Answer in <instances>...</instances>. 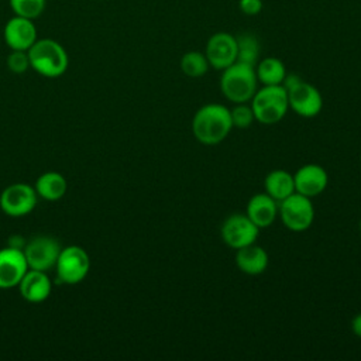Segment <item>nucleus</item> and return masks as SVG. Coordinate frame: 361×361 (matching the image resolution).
<instances>
[{
  "mask_svg": "<svg viewBox=\"0 0 361 361\" xmlns=\"http://www.w3.org/2000/svg\"><path fill=\"white\" fill-rule=\"evenodd\" d=\"M233 130L230 109L220 103H209L196 110L192 118V134L203 145L224 141Z\"/></svg>",
  "mask_w": 361,
  "mask_h": 361,
  "instance_id": "f257e3e1",
  "label": "nucleus"
},
{
  "mask_svg": "<svg viewBox=\"0 0 361 361\" xmlns=\"http://www.w3.org/2000/svg\"><path fill=\"white\" fill-rule=\"evenodd\" d=\"M31 68L44 78H59L69 66L66 49L52 38H38L28 49Z\"/></svg>",
  "mask_w": 361,
  "mask_h": 361,
  "instance_id": "f03ea898",
  "label": "nucleus"
},
{
  "mask_svg": "<svg viewBox=\"0 0 361 361\" xmlns=\"http://www.w3.org/2000/svg\"><path fill=\"white\" fill-rule=\"evenodd\" d=\"M258 89L255 66L234 62L221 71L220 90L223 96L234 103H248Z\"/></svg>",
  "mask_w": 361,
  "mask_h": 361,
  "instance_id": "7ed1b4c3",
  "label": "nucleus"
},
{
  "mask_svg": "<svg viewBox=\"0 0 361 361\" xmlns=\"http://www.w3.org/2000/svg\"><path fill=\"white\" fill-rule=\"evenodd\" d=\"M250 104L252 107L255 121L267 126L276 124L289 110L288 92L282 85L262 86L261 89H257Z\"/></svg>",
  "mask_w": 361,
  "mask_h": 361,
  "instance_id": "20e7f679",
  "label": "nucleus"
},
{
  "mask_svg": "<svg viewBox=\"0 0 361 361\" xmlns=\"http://www.w3.org/2000/svg\"><path fill=\"white\" fill-rule=\"evenodd\" d=\"M278 216L288 230L293 233L306 231L314 220L312 199L295 192L278 203Z\"/></svg>",
  "mask_w": 361,
  "mask_h": 361,
  "instance_id": "39448f33",
  "label": "nucleus"
},
{
  "mask_svg": "<svg viewBox=\"0 0 361 361\" xmlns=\"http://www.w3.org/2000/svg\"><path fill=\"white\" fill-rule=\"evenodd\" d=\"M56 279L63 285L80 283L90 271V257L80 245L62 247L55 264Z\"/></svg>",
  "mask_w": 361,
  "mask_h": 361,
  "instance_id": "423d86ee",
  "label": "nucleus"
},
{
  "mask_svg": "<svg viewBox=\"0 0 361 361\" xmlns=\"http://www.w3.org/2000/svg\"><path fill=\"white\" fill-rule=\"evenodd\" d=\"M259 228L245 213H233L220 226V235L224 244L233 250L243 248L257 241Z\"/></svg>",
  "mask_w": 361,
  "mask_h": 361,
  "instance_id": "0eeeda50",
  "label": "nucleus"
},
{
  "mask_svg": "<svg viewBox=\"0 0 361 361\" xmlns=\"http://www.w3.org/2000/svg\"><path fill=\"white\" fill-rule=\"evenodd\" d=\"M35 189L23 182L7 186L0 195V209L10 217H23L31 213L37 206Z\"/></svg>",
  "mask_w": 361,
  "mask_h": 361,
  "instance_id": "6e6552de",
  "label": "nucleus"
},
{
  "mask_svg": "<svg viewBox=\"0 0 361 361\" xmlns=\"http://www.w3.org/2000/svg\"><path fill=\"white\" fill-rule=\"evenodd\" d=\"M62 247L55 238L49 235H38L27 243L23 252L30 269L47 272L51 268H55Z\"/></svg>",
  "mask_w": 361,
  "mask_h": 361,
  "instance_id": "1a4fd4ad",
  "label": "nucleus"
},
{
  "mask_svg": "<svg viewBox=\"0 0 361 361\" xmlns=\"http://www.w3.org/2000/svg\"><path fill=\"white\" fill-rule=\"evenodd\" d=\"M288 92L289 109L303 118L316 117L323 109V97L319 89L305 80H300Z\"/></svg>",
  "mask_w": 361,
  "mask_h": 361,
  "instance_id": "9d476101",
  "label": "nucleus"
},
{
  "mask_svg": "<svg viewBox=\"0 0 361 361\" xmlns=\"http://www.w3.org/2000/svg\"><path fill=\"white\" fill-rule=\"evenodd\" d=\"M204 55L209 61L210 68L216 71H223L237 62V38L230 32H216L213 34L204 48Z\"/></svg>",
  "mask_w": 361,
  "mask_h": 361,
  "instance_id": "9b49d317",
  "label": "nucleus"
},
{
  "mask_svg": "<svg viewBox=\"0 0 361 361\" xmlns=\"http://www.w3.org/2000/svg\"><path fill=\"white\" fill-rule=\"evenodd\" d=\"M3 38L11 51H28L38 39L34 20L14 16L3 28Z\"/></svg>",
  "mask_w": 361,
  "mask_h": 361,
  "instance_id": "f8f14e48",
  "label": "nucleus"
},
{
  "mask_svg": "<svg viewBox=\"0 0 361 361\" xmlns=\"http://www.w3.org/2000/svg\"><path fill=\"white\" fill-rule=\"evenodd\" d=\"M28 269L23 250L17 247H6L0 250V289L18 286Z\"/></svg>",
  "mask_w": 361,
  "mask_h": 361,
  "instance_id": "ddd939ff",
  "label": "nucleus"
},
{
  "mask_svg": "<svg viewBox=\"0 0 361 361\" xmlns=\"http://www.w3.org/2000/svg\"><path fill=\"white\" fill-rule=\"evenodd\" d=\"M293 182L295 192L312 199L326 190L329 175L322 165L306 164L293 173Z\"/></svg>",
  "mask_w": 361,
  "mask_h": 361,
  "instance_id": "4468645a",
  "label": "nucleus"
},
{
  "mask_svg": "<svg viewBox=\"0 0 361 361\" xmlns=\"http://www.w3.org/2000/svg\"><path fill=\"white\" fill-rule=\"evenodd\" d=\"M20 295L30 303H39L51 295L52 283L45 271L28 269L18 283Z\"/></svg>",
  "mask_w": 361,
  "mask_h": 361,
  "instance_id": "2eb2a0df",
  "label": "nucleus"
},
{
  "mask_svg": "<svg viewBox=\"0 0 361 361\" xmlns=\"http://www.w3.org/2000/svg\"><path fill=\"white\" fill-rule=\"evenodd\" d=\"M245 214L261 230L269 227L278 217V202L265 192L257 193L250 197Z\"/></svg>",
  "mask_w": 361,
  "mask_h": 361,
  "instance_id": "dca6fc26",
  "label": "nucleus"
},
{
  "mask_svg": "<svg viewBox=\"0 0 361 361\" xmlns=\"http://www.w3.org/2000/svg\"><path fill=\"white\" fill-rule=\"evenodd\" d=\"M268 264V252L255 243L235 250V265L245 275H261L267 271Z\"/></svg>",
  "mask_w": 361,
  "mask_h": 361,
  "instance_id": "f3484780",
  "label": "nucleus"
},
{
  "mask_svg": "<svg viewBox=\"0 0 361 361\" xmlns=\"http://www.w3.org/2000/svg\"><path fill=\"white\" fill-rule=\"evenodd\" d=\"M264 189L267 195L279 203L285 197L295 193L293 175L285 169H274L265 176Z\"/></svg>",
  "mask_w": 361,
  "mask_h": 361,
  "instance_id": "a211bd4d",
  "label": "nucleus"
},
{
  "mask_svg": "<svg viewBox=\"0 0 361 361\" xmlns=\"http://www.w3.org/2000/svg\"><path fill=\"white\" fill-rule=\"evenodd\" d=\"M34 189L39 197L49 202H55L65 196L68 190V182L62 173L49 171L42 173L37 179Z\"/></svg>",
  "mask_w": 361,
  "mask_h": 361,
  "instance_id": "6ab92c4d",
  "label": "nucleus"
},
{
  "mask_svg": "<svg viewBox=\"0 0 361 361\" xmlns=\"http://www.w3.org/2000/svg\"><path fill=\"white\" fill-rule=\"evenodd\" d=\"M255 75H257L258 83H261L262 86L282 85L283 78L286 75V68L279 58L267 56L257 62Z\"/></svg>",
  "mask_w": 361,
  "mask_h": 361,
  "instance_id": "aec40b11",
  "label": "nucleus"
},
{
  "mask_svg": "<svg viewBox=\"0 0 361 361\" xmlns=\"http://www.w3.org/2000/svg\"><path fill=\"white\" fill-rule=\"evenodd\" d=\"M237 38V61L255 66L259 61V42L250 32L240 34Z\"/></svg>",
  "mask_w": 361,
  "mask_h": 361,
  "instance_id": "412c9836",
  "label": "nucleus"
},
{
  "mask_svg": "<svg viewBox=\"0 0 361 361\" xmlns=\"http://www.w3.org/2000/svg\"><path fill=\"white\" fill-rule=\"evenodd\" d=\"M210 65L204 55V52L199 51H189L185 52L180 58V71L188 78H202L207 73Z\"/></svg>",
  "mask_w": 361,
  "mask_h": 361,
  "instance_id": "4be33fe9",
  "label": "nucleus"
},
{
  "mask_svg": "<svg viewBox=\"0 0 361 361\" xmlns=\"http://www.w3.org/2000/svg\"><path fill=\"white\" fill-rule=\"evenodd\" d=\"M8 4L14 16L35 20L44 13L47 0H8Z\"/></svg>",
  "mask_w": 361,
  "mask_h": 361,
  "instance_id": "5701e85b",
  "label": "nucleus"
},
{
  "mask_svg": "<svg viewBox=\"0 0 361 361\" xmlns=\"http://www.w3.org/2000/svg\"><path fill=\"white\" fill-rule=\"evenodd\" d=\"M230 116L233 128L245 130L255 121L252 107L248 103H234V106L230 109Z\"/></svg>",
  "mask_w": 361,
  "mask_h": 361,
  "instance_id": "b1692460",
  "label": "nucleus"
},
{
  "mask_svg": "<svg viewBox=\"0 0 361 361\" xmlns=\"http://www.w3.org/2000/svg\"><path fill=\"white\" fill-rule=\"evenodd\" d=\"M6 65H7L8 71H11L13 73L20 75V73L27 72L31 68L28 51H11L7 55Z\"/></svg>",
  "mask_w": 361,
  "mask_h": 361,
  "instance_id": "393cba45",
  "label": "nucleus"
},
{
  "mask_svg": "<svg viewBox=\"0 0 361 361\" xmlns=\"http://www.w3.org/2000/svg\"><path fill=\"white\" fill-rule=\"evenodd\" d=\"M262 0H238V8L245 16H257L262 11Z\"/></svg>",
  "mask_w": 361,
  "mask_h": 361,
  "instance_id": "a878e982",
  "label": "nucleus"
},
{
  "mask_svg": "<svg viewBox=\"0 0 361 361\" xmlns=\"http://www.w3.org/2000/svg\"><path fill=\"white\" fill-rule=\"evenodd\" d=\"M351 331L361 338V313H357L351 320Z\"/></svg>",
  "mask_w": 361,
  "mask_h": 361,
  "instance_id": "bb28decb",
  "label": "nucleus"
},
{
  "mask_svg": "<svg viewBox=\"0 0 361 361\" xmlns=\"http://www.w3.org/2000/svg\"><path fill=\"white\" fill-rule=\"evenodd\" d=\"M360 231H361V221H360Z\"/></svg>",
  "mask_w": 361,
  "mask_h": 361,
  "instance_id": "cd10ccee",
  "label": "nucleus"
},
{
  "mask_svg": "<svg viewBox=\"0 0 361 361\" xmlns=\"http://www.w3.org/2000/svg\"><path fill=\"white\" fill-rule=\"evenodd\" d=\"M360 159H361V155H360Z\"/></svg>",
  "mask_w": 361,
  "mask_h": 361,
  "instance_id": "c85d7f7f",
  "label": "nucleus"
}]
</instances>
